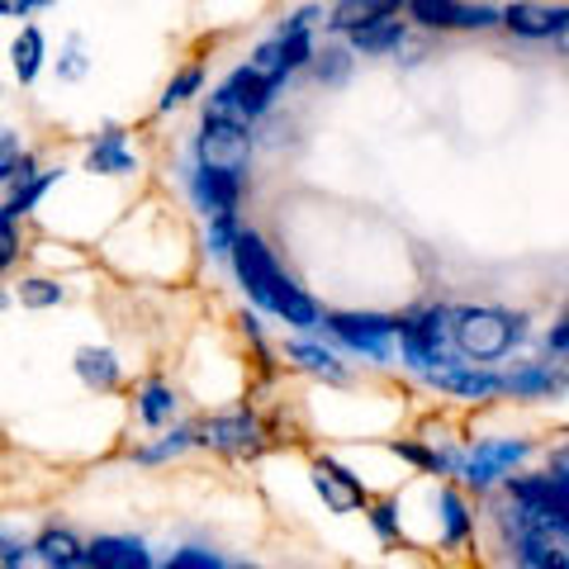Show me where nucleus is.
Here are the masks:
<instances>
[{
    "label": "nucleus",
    "mask_w": 569,
    "mask_h": 569,
    "mask_svg": "<svg viewBox=\"0 0 569 569\" xmlns=\"http://www.w3.org/2000/svg\"><path fill=\"white\" fill-rule=\"evenodd\" d=\"M527 318L508 309H451V347L466 361H498L522 342Z\"/></svg>",
    "instance_id": "1"
},
{
    "label": "nucleus",
    "mask_w": 569,
    "mask_h": 569,
    "mask_svg": "<svg viewBox=\"0 0 569 569\" xmlns=\"http://www.w3.org/2000/svg\"><path fill=\"white\" fill-rule=\"evenodd\" d=\"M399 351H403V361L413 366V370H447L456 366L451 356V309H422V313H408L399 318Z\"/></svg>",
    "instance_id": "2"
},
{
    "label": "nucleus",
    "mask_w": 569,
    "mask_h": 569,
    "mask_svg": "<svg viewBox=\"0 0 569 569\" xmlns=\"http://www.w3.org/2000/svg\"><path fill=\"white\" fill-rule=\"evenodd\" d=\"M518 518V531H512V556H518L522 569H569V527L556 518Z\"/></svg>",
    "instance_id": "3"
},
{
    "label": "nucleus",
    "mask_w": 569,
    "mask_h": 569,
    "mask_svg": "<svg viewBox=\"0 0 569 569\" xmlns=\"http://www.w3.org/2000/svg\"><path fill=\"white\" fill-rule=\"evenodd\" d=\"M233 271H238V280H242V290L257 299L261 309H271V299H276V284L284 280V271L276 266V257H271V247H266L257 233H238V242H233Z\"/></svg>",
    "instance_id": "4"
},
{
    "label": "nucleus",
    "mask_w": 569,
    "mask_h": 569,
    "mask_svg": "<svg viewBox=\"0 0 569 569\" xmlns=\"http://www.w3.org/2000/svg\"><path fill=\"white\" fill-rule=\"evenodd\" d=\"M194 157L200 167L209 171H228V176H242L247 162H252V138L238 123H200V138H194Z\"/></svg>",
    "instance_id": "5"
},
{
    "label": "nucleus",
    "mask_w": 569,
    "mask_h": 569,
    "mask_svg": "<svg viewBox=\"0 0 569 569\" xmlns=\"http://www.w3.org/2000/svg\"><path fill=\"white\" fill-rule=\"evenodd\" d=\"M328 328L342 337L351 351H366V356H376V361H385L389 342L399 337V318H389V313H328Z\"/></svg>",
    "instance_id": "6"
},
{
    "label": "nucleus",
    "mask_w": 569,
    "mask_h": 569,
    "mask_svg": "<svg viewBox=\"0 0 569 569\" xmlns=\"http://www.w3.org/2000/svg\"><path fill=\"white\" fill-rule=\"evenodd\" d=\"M413 20L422 29H493L503 24V14L489 6H470V0H408Z\"/></svg>",
    "instance_id": "7"
},
{
    "label": "nucleus",
    "mask_w": 569,
    "mask_h": 569,
    "mask_svg": "<svg viewBox=\"0 0 569 569\" xmlns=\"http://www.w3.org/2000/svg\"><path fill=\"white\" fill-rule=\"evenodd\" d=\"M309 58H313V39H309V29H280L276 39H266V43L252 52V62H247V67H257L261 77H271V81L280 86L295 67H305Z\"/></svg>",
    "instance_id": "8"
},
{
    "label": "nucleus",
    "mask_w": 569,
    "mask_h": 569,
    "mask_svg": "<svg viewBox=\"0 0 569 569\" xmlns=\"http://www.w3.org/2000/svg\"><path fill=\"white\" fill-rule=\"evenodd\" d=\"M527 441H512V437H503V441H479L475 447V456L460 466V479L466 485H475V489H489L493 479H503V475H512L527 460Z\"/></svg>",
    "instance_id": "9"
},
{
    "label": "nucleus",
    "mask_w": 569,
    "mask_h": 569,
    "mask_svg": "<svg viewBox=\"0 0 569 569\" xmlns=\"http://www.w3.org/2000/svg\"><path fill=\"white\" fill-rule=\"evenodd\" d=\"M194 441L223 451V456H247V451H257L261 427L252 413H223V418H209V422L194 427Z\"/></svg>",
    "instance_id": "10"
},
{
    "label": "nucleus",
    "mask_w": 569,
    "mask_h": 569,
    "mask_svg": "<svg viewBox=\"0 0 569 569\" xmlns=\"http://www.w3.org/2000/svg\"><path fill=\"white\" fill-rule=\"evenodd\" d=\"M313 489L323 493V503L332 512H356V508H366V489H361V479H356L347 466H337V460H313Z\"/></svg>",
    "instance_id": "11"
},
{
    "label": "nucleus",
    "mask_w": 569,
    "mask_h": 569,
    "mask_svg": "<svg viewBox=\"0 0 569 569\" xmlns=\"http://www.w3.org/2000/svg\"><path fill=\"white\" fill-rule=\"evenodd\" d=\"M432 380L437 389H447V395H460V399H493L498 389H503V380L493 376V370H475L470 361H456L447 370H432Z\"/></svg>",
    "instance_id": "12"
},
{
    "label": "nucleus",
    "mask_w": 569,
    "mask_h": 569,
    "mask_svg": "<svg viewBox=\"0 0 569 569\" xmlns=\"http://www.w3.org/2000/svg\"><path fill=\"white\" fill-rule=\"evenodd\" d=\"M86 565L91 569H152V556L133 537H96L86 546Z\"/></svg>",
    "instance_id": "13"
},
{
    "label": "nucleus",
    "mask_w": 569,
    "mask_h": 569,
    "mask_svg": "<svg viewBox=\"0 0 569 569\" xmlns=\"http://www.w3.org/2000/svg\"><path fill=\"white\" fill-rule=\"evenodd\" d=\"M503 24L512 33H522V39H560L565 24H569V10H550V6H531V0H522V6L503 10Z\"/></svg>",
    "instance_id": "14"
},
{
    "label": "nucleus",
    "mask_w": 569,
    "mask_h": 569,
    "mask_svg": "<svg viewBox=\"0 0 569 569\" xmlns=\"http://www.w3.org/2000/svg\"><path fill=\"white\" fill-rule=\"evenodd\" d=\"M194 200H200V209L209 213V219H219V213H233L238 200H242V176L200 167V171H194Z\"/></svg>",
    "instance_id": "15"
},
{
    "label": "nucleus",
    "mask_w": 569,
    "mask_h": 569,
    "mask_svg": "<svg viewBox=\"0 0 569 569\" xmlns=\"http://www.w3.org/2000/svg\"><path fill=\"white\" fill-rule=\"evenodd\" d=\"M399 6H408V0H337L332 14H328V24L337 33H356V29H366L376 20H395Z\"/></svg>",
    "instance_id": "16"
},
{
    "label": "nucleus",
    "mask_w": 569,
    "mask_h": 569,
    "mask_svg": "<svg viewBox=\"0 0 569 569\" xmlns=\"http://www.w3.org/2000/svg\"><path fill=\"white\" fill-rule=\"evenodd\" d=\"M133 167H138V157H133L129 142H123L119 129H104L91 142V152H86V171H100V176H129Z\"/></svg>",
    "instance_id": "17"
},
{
    "label": "nucleus",
    "mask_w": 569,
    "mask_h": 569,
    "mask_svg": "<svg viewBox=\"0 0 569 569\" xmlns=\"http://www.w3.org/2000/svg\"><path fill=\"white\" fill-rule=\"evenodd\" d=\"M223 86H228V96H233V100L242 104V110H247V119H257V114L266 110V104L276 100V91H280V86H276L271 77H261L257 67H238Z\"/></svg>",
    "instance_id": "18"
},
{
    "label": "nucleus",
    "mask_w": 569,
    "mask_h": 569,
    "mask_svg": "<svg viewBox=\"0 0 569 569\" xmlns=\"http://www.w3.org/2000/svg\"><path fill=\"white\" fill-rule=\"evenodd\" d=\"M503 389L518 399H550V395H560V389H569V376L565 370H550V366H527L518 376H508Z\"/></svg>",
    "instance_id": "19"
},
{
    "label": "nucleus",
    "mask_w": 569,
    "mask_h": 569,
    "mask_svg": "<svg viewBox=\"0 0 569 569\" xmlns=\"http://www.w3.org/2000/svg\"><path fill=\"white\" fill-rule=\"evenodd\" d=\"M43 58H48L43 29H33V24H29V29L14 33V43H10V67H14V77H20L24 86H29V81H39Z\"/></svg>",
    "instance_id": "20"
},
{
    "label": "nucleus",
    "mask_w": 569,
    "mask_h": 569,
    "mask_svg": "<svg viewBox=\"0 0 569 569\" xmlns=\"http://www.w3.org/2000/svg\"><path fill=\"white\" fill-rule=\"evenodd\" d=\"M271 313H276V318H284L290 328H313V323H318V305H313V299H309L305 290H299V284H295L290 276H284V280L276 284Z\"/></svg>",
    "instance_id": "21"
},
{
    "label": "nucleus",
    "mask_w": 569,
    "mask_h": 569,
    "mask_svg": "<svg viewBox=\"0 0 569 569\" xmlns=\"http://www.w3.org/2000/svg\"><path fill=\"white\" fill-rule=\"evenodd\" d=\"M403 39H408V29L399 24V14H395V20H376V24L356 29V33H351V48L366 52V58H380V52L403 48Z\"/></svg>",
    "instance_id": "22"
},
{
    "label": "nucleus",
    "mask_w": 569,
    "mask_h": 569,
    "mask_svg": "<svg viewBox=\"0 0 569 569\" xmlns=\"http://www.w3.org/2000/svg\"><path fill=\"white\" fill-rule=\"evenodd\" d=\"M77 376H81V385H91V389H114V385H119V361H114V351H104V347H81V351H77Z\"/></svg>",
    "instance_id": "23"
},
{
    "label": "nucleus",
    "mask_w": 569,
    "mask_h": 569,
    "mask_svg": "<svg viewBox=\"0 0 569 569\" xmlns=\"http://www.w3.org/2000/svg\"><path fill=\"white\" fill-rule=\"evenodd\" d=\"M33 176V157L20 148V133H10V129H0V181H10V186H20Z\"/></svg>",
    "instance_id": "24"
},
{
    "label": "nucleus",
    "mask_w": 569,
    "mask_h": 569,
    "mask_svg": "<svg viewBox=\"0 0 569 569\" xmlns=\"http://www.w3.org/2000/svg\"><path fill=\"white\" fill-rule=\"evenodd\" d=\"M138 413H142V422H148V427H162L176 413V395L162 380H148V385H142V395H138Z\"/></svg>",
    "instance_id": "25"
},
{
    "label": "nucleus",
    "mask_w": 569,
    "mask_h": 569,
    "mask_svg": "<svg viewBox=\"0 0 569 569\" xmlns=\"http://www.w3.org/2000/svg\"><path fill=\"white\" fill-rule=\"evenodd\" d=\"M441 537H447V546H460L470 537V508L460 503L456 489L441 493Z\"/></svg>",
    "instance_id": "26"
},
{
    "label": "nucleus",
    "mask_w": 569,
    "mask_h": 569,
    "mask_svg": "<svg viewBox=\"0 0 569 569\" xmlns=\"http://www.w3.org/2000/svg\"><path fill=\"white\" fill-rule=\"evenodd\" d=\"M52 181H62V171H43V176H29V181L14 186L10 204H6V219H14V213H29V209L48 194V186H52Z\"/></svg>",
    "instance_id": "27"
},
{
    "label": "nucleus",
    "mask_w": 569,
    "mask_h": 569,
    "mask_svg": "<svg viewBox=\"0 0 569 569\" xmlns=\"http://www.w3.org/2000/svg\"><path fill=\"white\" fill-rule=\"evenodd\" d=\"M290 356L305 370H313V376H328V380H342V366H337V356L332 351H323V347H313V342H295L290 347Z\"/></svg>",
    "instance_id": "28"
},
{
    "label": "nucleus",
    "mask_w": 569,
    "mask_h": 569,
    "mask_svg": "<svg viewBox=\"0 0 569 569\" xmlns=\"http://www.w3.org/2000/svg\"><path fill=\"white\" fill-rule=\"evenodd\" d=\"M313 71H318V81L342 86V81H347V71H351V52H347V48H337V43H328L323 52H313Z\"/></svg>",
    "instance_id": "29"
},
{
    "label": "nucleus",
    "mask_w": 569,
    "mask_h": 569,
    "mask_svg": "<svg viewBox=\"0 0 569 569\" xmlns=\"http://www.w3.org/2000/svg\"><path fill=\"white\" fill-rule=\"evenodd\" d=\"M20 305H24V309H52V305H62V284L33 276V280L20 284Z\"/></svg>",
    "instance_id": "30"
},
{
    "label": "nucleus",
    "mask_w": 569,
    "mask_h": 569,
    "mask_svg": "<svg viewBox=\"0 0 569 569\" xmlns=\"http://www.w3.org/2000/svg\"><path fill=\"white\" fill-rule=\"evenodd\" d=\"M200 86H204V71H200V67H186L181 77H176L167 91H162V110H181V104H186L194 91H200Z\"/></svg>",
    "instance_id": "31"
},
{
    "label": "nucleus",
    "mask_w": 569,
    "mask_h": 569,
    "mask_svg": "<svg viewBox=\"0 0 569 569\" xmlns=\"http://www.w3.org/2000/svg\"><path fill=\"white\" fill-rule=\"evenodd\" d=\"M162 569H223V565L213 560L209 550H200V546H186V550H176V556H171Z\"/></svg>",
    "instance_id": "32"
},
{
    "label": "nucleus",
    "mask_w": 569,
    "mask_h": 569,
    "mask_svg": "<svg viewBox=\"0 0 569 569\" xmlns=\"http://www.w3.org/2000/svg\"><path fill=\"white\" fill-rule=\"evenodd\" d=\"M403 460H413V466H422V470H447V460H441L437 451H427V447H418V441H399L395 447Z\"/></svg>",
    "instance_id": "33"
},
{
    "label": "nucleus",
    "mask_w": 569,
    "mask_h": 569,
    "mask_svg": "<svg viewBox=\"0 0 569 569\" xmlns=\"http://www.w3.org/2000/svg\"><path fill=\"white\" fill-rule=\"evenodd\" d=\"M58 77H67V81H81V77H86V52H81V39H71V43H67L62 62H58Z\"/></svg>",
    "instance_id": "34"
},
{
    "label": "nucleus",
    "mask_w": 569,
    "mask_h": 569,
    "mask_svg": "<svg viewBox=\"0 0 569 569\" xmlns=\"http://www.w3.org/2000/svg\"><path fill=\"white\" fill-rule=\"evenodd\" d=\"M14 261H20V233H14V223L6 219L0 223V271H10Z\"/></svg>",
    "instance_id": "35"
},
{
    "label": "nucleus",
    "mask_w": 569,
    "mask_h": 569,
    "mask_svg": "<svg viewBox=\"0 0 569 569\" xmlns=\"http://www.w3.org/2000/svg\"><path fill=\"white\" fill-rule=\"evenodd\" d=\"M370 522H376V531L389 541V537H399V518H395V503H376L370 508Z\"/></svg>",
    "instance_id": "36"
},
{
    "label": "nucleus",
    "mask_w": 569,
    "mask_h": 569,
    "mask_svg": "<svg viewBox=\"0 0 569 569\" xmlns=\"http://www.w3.org/2000/svg\"><path fill=\"white\" fill-rule=\"evenodd\" d=\"M546 351H556V356H569V309L560 313V323L550 328V337H546Z\"/></svg>",
    "instance_id": "37"
},
{
    "label": "nucleus",
    "mask_w": 569,
    "mask_h": 569,
    "mask_svg": "<svg viewBox=\"0 0 569 569\" xmlns=\"http://www.w3.org/2000/svg\"><path fill=\"white\" fill-rule=\"evenodd\" d=\"M14 569H58L39 546H20V556H14Z\"/></svg>",
    "instance_id": "38"
},
{
    "label": "nucleus",
    "mask_w": 569,
    "mask_h": 569,
    "mask_svg": "<svg viewBox=\"0 0 569 569\" xmlns=\"http://www.w3.org/2000/svg\"><path fill=\"white\" fill-rule=\"evenodd\" d=\"M29 10H33V0H0V14H6V20H20Z\"/></svg>",
    "instance_id": "39"
},
{
    "label": "nucleus",
    "mask_w": 569,
    "mask_h": 569,
    "mask_svg": "<svg viewBox=\"0 0 569 569\" xmlns=\"http://www.w3.org/2000/svg\"><path fill=\"white\" fill-rule=\"evenodd\" d=\"M14 556H20V546L0 537V569H14Z\"/></svg>",
    "instance_id": "40"
},
{
    "label": "nucleus",
    "mask_w": 569,
    "mask_h": 569,
    "mask_svg": "<svg viewBox=\"0 0 569 569\" xmlns=\"http://www.w3.org/2000/svg\"><path fill=\"white\" fill-rule=\"evenodd\" d=\"M560 475V470H556ZM560 522L569 527V475H560Z\"/></svg>",
    "instance_id": "41"
},
{
    "label": "nucleus",
    "mask_w": 569,
    "mask_h": 569,
    "mask_svg": "<svg viewBox=\"0 0 569 569\" xmlns=\"http://www.w3.org/2000/svg\"><path fill=\"white\" fill-rule=\"evenodd\" d=\"M556 470H560V475H569V451H565V456L556 460Z\"/></svg>",
    "instance_id": "42"
},
{
    "label": "nucleus",
    "mask_w": 569,
    "mask_h": 569,
    "mask_svg": "<svg viewBox=\"0 0 569 569\" xmlns=\"http://www.w3.org/2000/svg\"><path fill=\"white\" fill-rule=\"evenodd\" d=\"M39 6H52V0H33V10H39Z\"/></svg>",
    "instance_id": "43"
},
{
    "label": "nucleus",
    "mask_w": 569,
    "mask_h": 569,
    "mask_svg": "<svg viewBox=\"0 0 569 569\" xmlns=\"http://www.w3.org/2000/svg\"><path fill=\"white\" fill-rule=\"evenodd\" d=\"M0 223H6V204H0Z\"/></svg>",
    "instance_id": "44"
}]
</instances>
